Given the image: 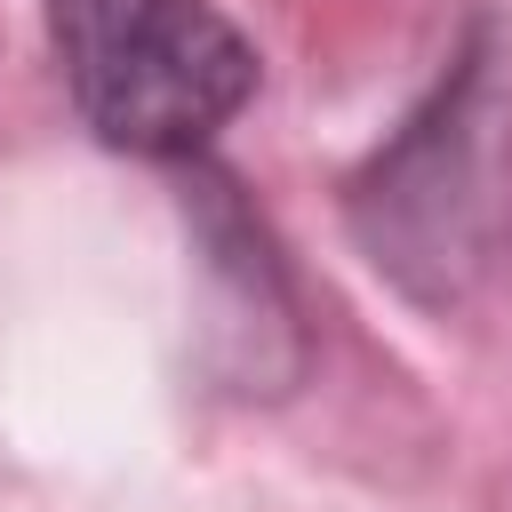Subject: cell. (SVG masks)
I'll use <instances>...</instances> for the list:
<instances>
[{"instance_id": "1", "label": "cell", "mask_w": 512, "mask_h": 512, "mask_svg": "<svg viewBox=\"0 0 512 512\" xmlns=\"http://www.w3.org/2000/svg\"><path fill=\"white\" fill-rule=\"evenodd\" d=\"M344 232L416 312H464L512 280V40L488 8L344 176Z\"/></svg>"}, {"instance_id": "2", "label": "cell", "mask_w": 512, "mask_h": 512, "mask_svg": "<svg viewBox=\"0 0 512 512\" xmlns=\"http://www.w3.org/2000/svg\"><path fill=\"white\" fill-rule=\"evenodd\" d=\"M48 56L80 128L128 160H208L248 112L256 40L208 0H48Z\"/></svg>"}, {"instance_id": "3", "label": "cell", "mask_w": 512, "mask_h": 512, "mask_svg": "<svg viewBox=\"0 0 512 512\" xmlns=\"http://www.w3.org/2000/svg\"><path fill=\"white\" fill-rule=\"evenodd\" d=\"M184 216H192V240L232 304V336H256V376H264V336H280L296 360H304V320H296V288H288V264L264 232V216L240 200V184L208 160H192V184H184Z\"/></svg>"}]
</instances>
